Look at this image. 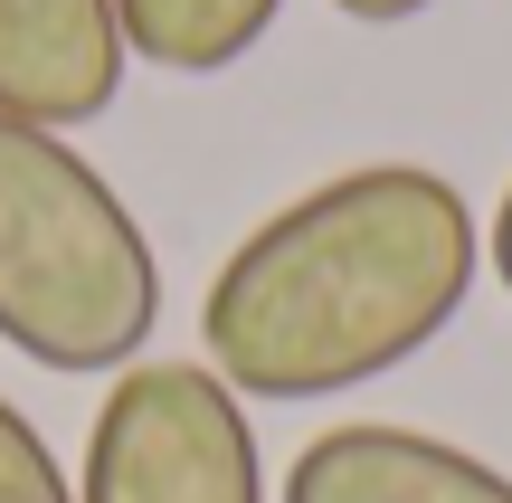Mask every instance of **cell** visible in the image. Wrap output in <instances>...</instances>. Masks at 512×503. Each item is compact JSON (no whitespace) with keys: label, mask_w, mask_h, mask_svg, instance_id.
<instances>
[{"label":"cell","mask_w":512,"mask_h":503,"mask_svg":"<svg viewBox=\"0 0 512 503\" xmlns=\"http://www.w3.org/2000/svg\"><path fill=\"white\" fill-rule=\"evenodd\" d=\"M475 209L427 162H361L256 219L209 276L200 342L238 399H332L418 361L475 295Z\"/></svg>","instance_id":"cell-1"},{"label":"cell","mask_w":512,"mask_h":503,"mask_svg":"<svg viewBox=\"0 0 512 503\" xmlns=\"http://www.w3.org/2000/svg\"><path fill=\"white\" fill-rule=\"evenodd\" d=\"M162 323V257L124 190L48 124L0 114V342L38 371H133Z\"/></svg>","instance_id":"cell-2"},{"label":"cell","mask_w":512,"mask_h":503,"mask_svg":"<svg viewBox=\"0 0 512 503\" xmlns=\"http://www.w3.org/2000/svg\"><path fill=\"white\" fill-rule=\"evenodd\" d=\"M76 503H266L247 399L209 361H133L114 371L86 437Z\"/></svg>","instance_id":"cell-3"},{"label":"cell","mask_w":512,"mask_h":503,"mask_svg":"<svg viewBox=\"0 0 512 503\" xmlns=\"http://www.w3.org/2000/svg\"><path fill=\"white\" fill-rule=\"evenodd\" d=\"M124 67L114 0H0V114L76 133L124 95Z\"/></svg>","instance_id":"cell-4"},{"label":"cell","mask_w":512,"mask_h":503,"mask_svg":"<svg viewBox=\"0 0 512 503\" xmlns=\"http://www.w3.org/2000/svg\"><path fill=\"white\" fill-rule=\"evenodd\" d=\"M285 503H512V475L427 428L351 418L285 466Z\"/></svg>","instance_id":"cell-5"},{"label":"cell","mask_w":512,"mask_h":503,"mask_svg":"<svg viewBox=\"0 0 512 503\" xmlns=\"http://www.w3.org/2000/svg\"><path fill=\"white\" fill-rule=\"evenodd\" d=\"M124 48L171 76H219L285 19V0H114Z\"/></svg>","instance_id":"cell-6"},{"label":"cell","mask_w":512,"mask_h":503,"mask_svg":"<svg viewBox=\"0 0 512 503\" xmlns=\"http://www.w3.org/2000/svg\"><path fill=\"white\" fill-rule=\"evenodd\" d=\"M0 503H76L67 494V466L48 456V437L0 399Z\"/></svg>","instance_id":"cell-7"},{"label":"cell","mask_w":512,"mask_h":503,"mask_svg":"<svg viewBox=\"0 0 512 503\" xmlns=\"http://www.w3.org/2000/svg\"><path fill=\"white\" fill-rule=\"evenodd\" d=\"M342 19H361V29H399V19H418V10H437V0H332Z\"/></svg>","instance_id":"cell-8"},{"label":"cell","mask_w":512,"mask_h":503,"mask_svg":"<svg viewBox=\"0 0 512 503\" xmlns=\"http://www.w3.org/2000/svg\"><path fill=\"white\" fill-rule=\"evenodd\" d=\"M484 257H494V285L512 295V190L494 200V238H484Z\"/></svg>","instance_id":"cell-9"}]
</instances>
